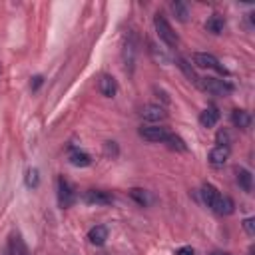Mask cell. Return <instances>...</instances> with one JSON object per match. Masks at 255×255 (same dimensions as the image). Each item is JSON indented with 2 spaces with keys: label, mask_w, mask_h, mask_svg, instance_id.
Masks as SVG:
<instances>
[{
  "label": "cell",
  "mask_w": 255,
  "mask_h": 255,
  "mask_svg": "<svg viewBox=\"0 0 255 255\" xmlns=\"http://www.w3.org/2000/svg\"><path fill=\"white\" fill-rule=\"evenodd\" d=\"M153 26H155V32H157V36H159V40H161L163 44H167L169 48H177L179 38H177V34L173 32V28L169 26V22L163 18V14H159V12L155 14Z\"/></svg>",
  "instance_id": "6da1fadb"
},
{
  "label": "cell",
  "mask_w": 255,
  "mask_h": 255,
  "mask_svg": "<svg viewBox=\"0 0 255 255\" xmlns=\"http://www.w3.org/2000/svg\"><path fill=\"white\" fill-rule=\"evenodd\" d=\"M197 86L203 92L213 94V96H227L233 90V86L227 80H221V78H199L197 80Z\"/></svg>",
  "instance_id": "7a4b0ae2"
},
{
  "label": "cell",
  "mask_w": 255,
  "mask_h": 255,
  "mask_svg": "<svg viewBox=\"0 0 255 255\" xmlns=\"http://www.w3.org/2000/svg\"><path fill=\"white\" fill-rule=\"evenodd\" d=\"M139 135L147 141H153V143H165V139L169 135V129L163 128V126H141Z\"/></svg>",
  "instance_id": "3957f363"
},
{
  "label": "cell",
  "mask_w": 255,
  "mask_h": 255,
  "mask_svg": "<svg viewBox=\"0 0 255 255\" xmlns=\"http://www.w3.org/2000/svg\"><path fill=\"white\" fill-rule=\"evenodd\" d=\"M193 64L199 66V68L215 70V72H219V74H227L225 68L219 64V60H217L213 54H207V52H195V54H193Z\"/></svg>",
  "instance_id": "277c9868"
},
{
  "label": "cell",
  "mask_w": 255,
  "mask_h": 255,
  "mask_svg": "<svg viewBox=\"0 0 255 255\" xmlns=\"http://www.w3.org/2000/svg\"><path fill=\"white\" fill-rule=\"evenodd\" d=\"M74 201H76V193H74L70 181L64 177H58V203H60V207H70Z\"/></svg>",
  "instance_id": "5b68a950"
},
{
  "label": "cell",
  "mask_w": 255,
  "mask_h": 255,
  "mask_svg": "<svg viewBox=\"0 0 255 255\" xmlns=\"http://www.w3.org/2000/svg\"><path fill=\"white\" fill-rule=\"evenodd\" d=\"M84 199L90 205H110V203H114V195L108 193V191H102V189H88Z\"/></svg>",
  "instance_id": "8992f818"
},
{
  "label": "cell",
  "mask_w": 255,
  "mask_h": 255,
  "mask_svg": "<svg viewBox=\"0 0 255 255\" xmlns=\"http://www.w3.org/2000/svg\"><path fill=\"white\" fill-rule=\"evenodd\" d=\"M141 118H143L145 122H151V124H155V122H161V120H165V118H167V114H165V110H163L161 106H155V104H147V106H143V108H141Z\"/></svg>",
  "instance_id": "52a82bcc"
},
{
  "label": "cell",
  "mask_w": 255,
  "mask_h": 255,
  "mask_svg": "<svg viewBox=\"0 0 255 255\" xmlns=\"http://www.w3.org/2000/svg\"><path fill=\"white\" fill-rule=\"evenodd\" d=\"M227 157H229V147L227 145H215L209 151V155H207V159H209V163L213 167H223L225 161H227Z\"/></svg>",
  "instance_id": "ba28073f"
},
{
  "label": "cell",
  "mask_w": 255,
  "mask_h": 255,
  "mask_svg": "<svg viewBox=\"0 0 255 255\" xmlns=\"http://www.w3.org/2000/svg\"><path fill=\"white\" fill-rule=\"evenodd\" d=\"M98 90L102 92V96H106V98H114V96L118 94V82L114 80V76L104 74V76H100Z\"/></svg>",
  "instance_id": "9c48e42d"
},
{
  "label": "cell",
  "mask_w": 255,
  "mask_h": 255,
  "mask_svg": "<svg viewBox=\"0 0 255 255\" xmlns=\"http://www.w3.org/2000/svg\"><path fill=\"white\" fill-rule=\"evenodd\" d=\"M235 179H237V185H239L245 193H251V189H253V175H251L249 169L237 167V169H235Z\"/></svg>",
  "instance_id": "30bf717a"
},
{
  "label": "cell",
  "mask_w": 255,
  "mask_h": 255,
  "mask_svg": "<svg viewBox=\"0 0 255 255\" xmlns=\"http://www.w3.org/2000/svg\"><path fill=\"white\" fill-rule=\"evenodd\" d=\"M219 122V110L215 106H207L201 114H199V124L203 128H213Z\"/></svg>",
  "instance_id": "8fae6325"
},
{
  "label": "cell",
  "mask_w": 255,
  "mask_h": 255,
  "mask_svg": "<svg viewBox=\"0 0 255 255\" xmlns=\"http://www.w3.org/2000/svg\"><path fill=\"white\" fill-rule=\"evenodd\" d=\"M211 209H213L217 215H231L233 209H235V203H233L231 197H227V195H219V199L215 201V205H213Z\"/></svg>",
  "instance_id": "7c38bea8"
},
{
  "label": "cell",
  "mask_w": 255,
  "mask_h": 255,
  "mask_svg": "<svg viewBox=\"0 0 255 255\" xmlns=\"http://www.w3.org/2000/svg\"><path fill=\"white\" fill-rule=\"evenodd\" d=\"M88 239H90V243L92 245H104L106 243V239H108V227L106 225H96V227H92L90 231H88Z\"/></svg>",
  "instance_id": "4fadbf2b"
},
{
  "label": "cell",
  "mask_w": 255,
  "mask_h": 255,
  "mask_svg": "<svg viewBox=\"0 0 255 255\" xmlns=\"http://www.w3.org/2000/svg\"><path fill=\"white\" fill-rule=\"evenodd\" d=\"M219 189L215 187V185H211V183H205L203 187H201V199H203V203L207 205V207H213L215 205V201L219 199Z\"/></svg>",
  "instance_id": "5bb4252c"
},
{
  "label": "cell",
  "mask_w": 255,
  "mask_h": 255,
  "mask_svg": "<svg viewBox=\"0 0 255 255\" xmlns=\"http://www.w3.org/2000/svg\"><path fill=\"white\" fill-rule=\"evenodd\" d=\"M231 122H233L235 128H239V129H247V128L251 126V116H249V112H245V110H233V114H231Z\"/></svg>",
  "instance_id": "9a60e30c"
},
{
  "label": "cell",
  "mask_w": 255,
  "mask_h": 255,
  "mask_svg": "<svg viewBox=\"0 0 255 255\" xmlns=\"http://www.w3.org/2000/svg\"><path fill=\"white\" fill-rule=\"evenodd\" d=\"M70 163L76 165V167H88L92 163V157H90V153H86L82 149H74L70 153Z\"/></svg>",
  "instance_id": "2e32d148"
},
{
  "label": "cell",
  "mask_w": 255,
  "mask_h": 255,
  "mask_svg": "<svg viewBox=\"0 0 255 255\" xmlns=\"http://www.w3.org/2000/svg\"><path fill=\"white\" fill-rule=\"evenodd\" d=\"M225 28V20L219 16V14H213L207 22H205V30L211 32V34H221Z\"/></svg>",
  "instance_id": "e0dca14e"
},
{
  "label": "cell",
  "mask_w": 255,
  "mask_h": 255,
  "mask_svg": "<svg viewBox=\"0 0 255 255\" xmlns=\"http://www.w3.org/2000/svg\"><path fill=\"white\" fill-rule=\"evenodd\" d=\"M171 10H173V14H175V18L179 22H187L189 20V10H187L185 2H179V0L171 2Z\"/></svg>",
  "instance_id": "ac0fdd59"
},
{
  "label": "cell",
  "mask_w": 255,
  "mask_h": 255,
  "mask_svg": "<svg viewBox=\"0 0 255 255\" xmlns=\"http://www.w3.org/2000/svg\"><path fill=\"white\" fill-rule=\"evenodd\" d=\"M129 197L137 203V205H147L149 203V197H147V191L145 189H139V187H133V189H129Z\"/></svg>",
  "instance_id": "d6986e66"
},
{
  "label": "cell",
  "mask_w": 255,
  "mask_h": 255,
  "mask_svg": "<svg viewBox=\"0 0 255 255\" xmlns=\"http://www.w3.org/2000/svg\"><path fill=\"white\" fill-rule=\"evenodd\" d=\"M165 143L171 147V149H177V151H185L187 149V145H185V141L179 137V135H175V133H171L169 131V135H167V139H165Z\"/></svg>",
  "instance_id": "ffe728a7"
},
{
  "label": "cell",
  "mask_w": 255,
  "mask_h": 255,
  "mask_svg": "<svg viewBox=\"0 0 255 255\" xmlns=\"http://www.w3.org/2000/svg\"><path fill=\"white\" fill-rule=\"evenodd\" d=\"M177 66L183 70V74H185L193 84H197V80H199V78H197V74L193 72V68L187 64V60H185V58H177Z\"/></svg>",
  "instance_id": "44dd1931"
},
{
  "label": "cell",
  "mask_w": 255,
  "mask_h": 255,
  "mask_svg": "<svg viewBox=\"0 0 255 255\" xmlns=\"http://www.w3.org/2000/svg\"><path fill=\"white\" fill-rule=\"evenodd\" d=\"M12 251H14V255H30V251H28V247L24 245V241H22L20 235L12 237Z\"/></svg>",
  "instance_id": "7402d4cb"
},
{
  "label": "cell",
  "mask_w": 255,
  "mask_h": 255,
  "mask_svg": "<svg viewBox=\"0 0 255 255\" xmlns=\"http://www.w3.org/2000/svg\"><path fill=\"white\" fill-rule=\"evenodd\" d=\"M38 183H40L38 169H28V173H26V185L28 187H38Z\"/></svg>",
  "instance_id": "603a6c76"
},
{
  "label": "cell",
  "mask_w": 255,
  "mask_h": 255,
  "mask_svg": "<svg viewBox=\"0 0 255 255\" xmlns=\"http://www.w3.org/2000/svg\"><path fill=\"white\" fill-rule=\"evenodd\" d=\"M217 145H227L229 147V141H231V135H229V131L227 129H219L217 131Z\"/></svg>",
  "instance_id": "cb8c5ba5"
},
{
  "label": "cell",
  "mask_w": 255,
  "mask_h": 255,
  "mask_svg": "<svg viewBox=\"0 0 255 255\" xmlns=\"http://www.w3.org/2000/svg\"><path fill=\"white\" fill-rule=\"evenodd\" d=\"M243 229H245L249 235H253V233H255V219H253V217H247V219L243 221Z\"/></svg>",
  "instance_id": "d4e9b609"
},
{
  "label": "cell",
  "mask_w": 255,
  "mask_h": 255,
  "mask_svg": "<svg viewBox=\"0 0 255 255\" xmlns=\"http://www.w3.org/2000/svg\"><path fill=\"white\" fill-rule=\"evenodd\" d=\"M42 82H44V78H42V76H34V78H32V82H30V88H32V90H38V88L42 86Z\"/></svg>",
  "instance_id": "484cf974"
},
{
  "label": "cell",
  "mask_w": 255,
  "mask_h": 255,
  "mask_svg": "<svg viewBox=\"0 0 255 255\" xmlns=\"http://www.w3.org/2000/svg\"><path fill=\"white\" fill-rule=\"evenodd\" d=\"M106 151L112 153V155H118V145H116V141H106Z\"/></svg>",
  "instance_id": "4316f807"
},
{
  "label": "cell",
  "mask_w": 255,
  "mask_h": 255,
  "mask_svg": "<svg viewBox=\"0 0 255 255\" xmlns=\"http://www.w3.org/2000/svg\"><path fill=\"white\" fill-rule=\"evenodd\" d=\"M175 255H195V251H193L191 247H179V249L175 251Z\"/></svg>",
  "instance_id": "83f0119b"
},
{
  "label": "cell",
  "mask_w": 255,
  "mask_h": 255,
  "mask_svg": "<svg viewBox=\"0 0 255 255\" xmlns=\"http://www.w3.org/2000/svg\"><path fill=\"white\" fill-rule=\"evenodd\" d=\"M209 255H231V253H227V251H213V253H209Z\"/></svg>",
  "instance_id": "f1b7e54d"
}]
</instances>
